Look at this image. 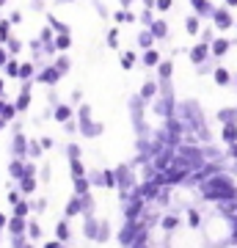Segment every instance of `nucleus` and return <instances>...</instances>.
<instances>
[{"instance_id": "obj_1", "label": "nucleus", "mask_w": 237, "mask_h": 248, "mask_svg": "<svg viewBox=\"0 0 237 248\" xmlns=\"http://www.w3.org/2000/svg\"><path fill=\"white\" fill-rule=\"evenodd\" d=\"M210 22L215 25V31H229V28H235V25H237V19L232 17V9H229V6H218Z\"/></svg>"}, {"instance_id": "obj_2", "label": "nucleus", "mask_w": 237, "mask_h": 248, "mask_svg": "<svg viewBox=\"0 0 237 248\" xmlns=\"http://www.w3.org/2000/svg\"><path fill=\"white\" fill-rule=\"evenodd\" d=\"M188 58H190V63L193 66H202V63H207L212 58V50L210 45H204V42H199V45H193L190 50H188Z\"/></svg>"}, {"instance_id": "obj_3", "label": "nucleus", "mask_w": 237, "mask_h": 248, "mask_svg": "<svg viewBox=\"0 0 237 248\" xmlns=\"http://www.w3.org/2000/svg\"><path fill=\"white\" fill-rule=\"evenodd\" d=\"M63 75L58 69H55L53 63H47V66H42V69H39V75H36V80H39V83H44V86H50V89H53L55 83H58V80H61Z\"/></svg>"}, {"instance_id": "obj_4", "label": "nucleus", "mask_w": 237, "mask_h": 248, "mask_svg": "<svg viewBox=\"0 0 237 248\" xmlns=\"http://www.w3.org/2000/svg\"><path fill=\"white\" fill-rule=\"evenodd\" d=\"M188 3H190L193 14H199L202 19H212V14H215V9H218V6H212L210 0H188Z\"/></svg>"}, {"instance_id": "obj_5", "label": "nucleus", "mask_w": 237, "mask_h": 248, "mask_svg": "<svg viewBox=\"0 0 237 248\" xmlns=\"http://www.w3.org/2000/svg\"><path fill=\"white\" fill-rule=\"evenodd\" d=\"M232 45H235V42H232L229 36H218V39H215V42L210 45V50H212V58H223V55H226L229 50H232Z\"/></svg>"}, {"instance_id": "obj_6", "label": "nucleus", "mask_w": 237, "mask_h": 248, "mask_svg": "<svg viewBox=\"0 0 237 248\" xmlns=\"http://www.w3.org/2000/svg\"><path fill=\"white\" fill-rule=\"evenodd\" d=\"M160 61H163V55H160L158 47H152V50H143V53H141V66H146V69H152V66L158 69Z\"/></svg>"}, {"instance_id": "obj_7", "label": "nucleus", "mask_w": 237, "mask_h": 248, "mask_svg": "<svg viewBox=\"0 0 237 248\" xmlns=\"http://www.w3.org/2000/svg\"><path fill=\"white\" fill-rule=\"evenodd\" d=\"M31 83H33V80H25L22 89H19V97H17V110L19 113H25L28 108H31Z\"/></svg>"}, {"instance_id": "obj_8", "label": "nucleus", "mask_w": 237, "mask_h": 248, "mask_svg": "<svg viewBox=\"0 0 237 248\" xmlns=\"http://www.w3.org/2000/svg\"><path fill=\"white\" fill-rule=\"evenodd\" d=\"M135 42H138L141 53H143V50H152L158 39H155V33H152V28H141V31H138V39H135Z\"/></svg>"}, {"instance_id": "obj_9", "label": "nucleus", "mask_w": 237, "mask_h": 248, "mask_svg": "<svg viewBox=\"0 0 237 248\" xmlns=\"http://www.w3.org/2000/svg\"><path fill=\"white\" fill-rule=\"evenodd\" d=\"M212 80H215V86H229L232 80H235V75L229 72V66H215V72H212Z\"/></svg>"}, {"instance_id": "obj_10", "label": "nucleus", "mask_w": 237, "mask_h": 248, "mask_svg": "<svg viewBox=\"0 0 237 248\" xmlns=\"http://www.w3.org/2000/svg\"><path fill=\"white\" fill-rule=\"evenodd\" d=\"M171 78H174V61H171V58H163L160 66H158V80L160 83H168Z\"/></svg>"}, {"instance_id": "obj_11", "label": "nucleus", "mask_w": 237, "mask_h": 248, "mask_svg": "<svg viewBox=\"0 0 237 248\" xmlns=\"http://www.w3.org/2000/svg\"><path fill=\"white\" fill-rule=\"evenodd\" d=\"M160 94V80H146L143 86H141V99H155Z\"/></svg>"}, {"instance_id": "obj_12", "label": "nucleus", "mask_w": 237, "mask_h": 248, "mask_svg": "<svg viewBox=\"0 0 237 248\" xmlns=\"http://www.w3.org/2000/svg\"><path fill=\"white\" fill-rule=\"evenodd\" d=\"M202 17L199 14H190V17H185V33L188 36H199L202 33Z\"/></svg>"}, {"instance_id": "obj_13", "label": "nucleus", "mask_w": 237, "mask_h": 248, "mask_svg": "<svg viewBox=\"0 0 237 248\" xmlns=\"http://www.w3.org/2000/svg\"><path fill=\"white\" fill-rule=\"evenodd\" d=\"M113 22H119V25H124V22H138V14L130 9H116L113 11Z\"/></svg>"}, {"instance_id": "obj_14", "label": "nucleus", "mask_w": 237, "mask_h": 248, "mask_svg": "<svg viewBox=\"0 0 237 248\" xmlns=\"http://www.w3.org/2000/svg\"><path fill=\"white\" fill-rule=\"evenodd\" d=\"M149 28H152V33H155V39H158V42L168 36V22H166V17H158Z\"/></svg>"}, {"instance_id": "obj_15", "label": "nucleus", "mask_w": 237, "mask_h": 248, "mask_svg": "<svg viewBox=\"0 0 237 248\" xmlns=\"http://www.w3.org/2000/svg\"><path fill=\"white\" fill-rule=\"evenodd\" d=\"M36 63L33 61H22V66H19V80L25 83V80H36Z\"/></svg>"}, {"instance_id": "obj_16", "label": "nucleus", "mask_w": 237, "mask_h": 248, "mask_svg": "<svg viewBox=\"0 0 237 248\" xmlns=\"http://www.w3.org/2000/svg\"><path fill=\"white\" fill-rule=\"evenodd\" d=\"M53 66L61 72V75H69V69H72L69 55H63V53H61V55H55V58H53Z\"/></svg>"}, {"instance_id": "obj_17", "label": "nucleus", "mask_w": 237, "mask_h": 248, "mask_svg": "<svg viewBox=\"0 0 237 248\" xmlns=\"http://www.w3.org/2000/svg\"><path fill=\"white\" fill-rule=\"evenodd\" d=\"M47 25L53 28L55 33H69V25H66L63 19H58L55 14H47Z\"/></svg>"}, {"instance_id": "obj_18", "label": "nucleus", "mask_w": 237, "mask_h": 248, "mask_svg": "<svg viewBox=\"0 0 237 248\" xmlns=\"http://www.w3.org/2000/svg\"><path fill=\"white\" fill-rule=\"evenodd\" d=\"M72 113H75V110H72L69 105H55V108H53V116L58 119V122H63V124L72 119Z\"/></svg>"}, {"instance_id": "obj_19", "label": "nucleus", "mask_w": 237, "mask_h": 248, "mask_svg": "<svg viewBox=\"0 0 237 248\" xmlns=\"http://www.w3.org/2000/svg\"><path fill=\"white\" fill-rule=\"evenodd\" d=\"M19 66H22V61H17V58L11 55L9 63L3 66V75H9V78H19Z\"/></svg>"}, {"instance_id": "obj_20", "label": "nucleus", "mask_w": 237, "mask_h": 248, "mask_svg": "<svg viewBox=\"0 0 237 248\" xmlns=\"http://www.w3.org/2000/svg\"><path fill=\"white\" fill-rule=\"evenodd\" d=\"M119 45H122V33H119V25H113L108 31V47L111 50H119Z\"/></svg>"}, {"instance_id": "obj_21", "label": "nucleus", "mask_w": 237, "mask_h": 248, "mask_svg": "<svg viewBox=\"0 0 237 248\" xmlns=\"http://www.w3.org/2000/svg\"><path fill=\"white\" fill-rule=\"evenodd\" d=\"M155 19H158V17H155V9H149V6H143V11L138 14V22H141L143 28H149L152 22H155Z\"/></svg>"}, {"instance_id": "obj_22", "label": "nucleus", "mask_w": 237, "mask_h": 248, "mask_svg": "<svg viewBox=\"0 0 237 248\" xmlns=\"http://www.w3.org/2000/svg\"><path fill=\"white\" fill-rule=\"evenodd\" d=\"M55 47H58V53H66L72 47V33H58L55 36Z\"/></svg>"}, {"instance_id": "obj_23", "label": "nucleus", "mask_w": 237, "mask_h": 248, "mask_svg": "<svg viewBox=\"0 0 237 248\" xmlns=\"http://www.w3.org/2000/svg\"><path fill=\"white\" fill-rule=\"evenodd\" d=\"M11 28H14V25H11V19H9V17L0 19V45H6V42L11 39Z\"/></svg>"}, {"instance_id": "obj_24", "label": "nucleus", "mask_w": 237, "mask_h": 248, "mask_svg": "<svg viewBox=\"0 0 237 248\" xmlns=\"http://www.w3.org/2000/svg\"><path fill=\"white\" fill-rule=\"evenodd\" d=\"M199 39H202L204 45H212V42H215V39H218V36H215V25H204L202 28V33H199Z\"/></svg>"}, {"instance_id": "obj_25", "label": "nucleus", "mask_w": 237, "mask_h": 248, "mask_svg": "<svg viewBox=\"0 0 237 248\" xmlns=\"http://www.w3.org/2000/svg\"><path fill=\"white\" fill-rule=\"evenodd\" d=\"M135 61H138V55L132 53V50L122 53V69H132V66H135Z\"/></svg>"}, {"instance_id": "obj_26", "label": "nucleus", "mask_w": 237, "mask_h": 248, "mask_svg": "<svg viewBox=\"0 0 237 248\" xmlns=\"http://www.w3.org/2000/svg\"><path fill=\"white\" fill-rule=\"evenodd\" d=\"M55 36H58V33H55L53 28H50V25H44V28H42V33H39V39H42L44 45H53V42H55Z\"/></svg>"}, {"instance_id": "obj_27", "label": "nucleus", "mask_w": 237, "mask_h": 248, "mask_svg": "<svg viewBox=\"0 0 237 248\" xmlns=\"http://www.w3.org/2000/svg\"><path fill=\"white\" fill-rule=\"evenodd\" d=\"M218 119H221L223 124H232V122L237 119V110H235V108H223V110L218 113Z\"/></svg>"}, {"instance_id": "obj_28", "label": "nucleus", "mask_w": 237, "mask_h": 248, "mask_svg": "<svg viewBox=\"0 0 237 248\" xmlns=\"http://www.w3.org/2000/svg\"><path fill=\"white\" fill-rule=\"evenodd\" d=\"M6 47H9V53H11V55H19V53H22V47H25V45L19 42L17 36H11L9 42H6Z\"/></svg>"}, {"instance_id": "obj_29", "label": "nucleus", "mask_w": 237, "mask_h": 248, "mask_svg": "<svg viewBox=\"0 0 237 248\" xmlns=\"http://www.w3.org/2000/svg\"><path fill=\"white\" fill-rule=\"evenodd\" d=\"M171 9H174V0H155V11L158 14H166Z\"/></svg>"}, {"instance_id": "obj_30", "label": "nucleus", "mask_w": 237, "mask_h": 248, "mask_svg": "<svg viewBox=\"0 0 237 248\" xmlns=\"http://www.w3.org/2000/svg\"><path fill=\"white\" fill-rule=\"evenodd\" d=\"M223 141H237V127H235V122H232V124H223Z\"/></svg>"}, {"instance_id": "obj_31", "label": "nucleus", "mask_w": 237, "mask_h": 248, "mask_svg": "<svg viewBox=\"0 0 237 248\" xmlns=\"http://www.w3.org/2000/svg\"><path fill=\"white\" fill-rule=\"evenodd\" d=\"M80 210H83V202H80V199H72V202L66 204V215H78Z\"/></svg>"}, {"instance_id": "obj_32", "label": "nucleus", "mask_w": 237, "mask_h": 248, "mask_svg": "<svg viewBox=\"0 0 237 248\" xmlns=\"http://www.w3.org/2000/svg\"><path fill=\"white\" fill-rule=\"evenodd\" d=\"M9 58H11L9 47H6V45H0V69H3V66H6V63H9Z\"/></svg>"}, {"instance_id": "obj_33", "label": "nucleus", "mask_w": 237, "mask_h": 248, "mask_svg": "<svg viewBox=\"0 0 237 248\" xmlns=\"http://www.w3.org/2000/svg\"><path fill=\"white\" fill-rule=\"evenodd\" d=\"M78 113H80V122H91V108L88 105H80Z\"/></svg>"}, {"instance_id": "obj_34", "label": "nucleus", "mask_w": 237, "mask_h": 248, "mask_svg": "<svg viewBox=\"0 0 237 248\" xmlns=\"http://www.w3.org/2000/svg\"><path fill=\"white\" fill-rule=\"evenodd\" d=\"M14 149H17V155H22V152H25V138H22L19 133H17V138H14Z\"/></svg>"}, {"instance_id": "obj_35", "label": "nucleus", "mask_w": 237, "mask_h": 248, "mask_svg": "<svg viewBox=\"0 0 237 248\" xmlns=\"http://www.w3.org/2000/svg\"><path fill=\"white\" fill-rule=\"evenodd\" d=\"M9 19H11V25H22V11L14 9V11L9 14Z\"/></svg>"}, {"instance_id": "obj_36", "label": "nucleus", "mask_w": 237, "mask_h": 248, "mask_svg": "<svg viewBox=\"0 0 237 248\" xmlns=\"http://www.w3.org/2000/svg\"><path fill=\"white\" fill-rule=\"evenodd\" d=\"M22 226H25V223H22V218H19V215L9 223V229H11V232H22Z\"/></svg>"}, {"instance_id": "obj_37", "label": "nucleus", "mask_w": 237, "mask_h": 248, "mask_svg": "<svg viewBox=\"0 0 237 248\" xmlns=\"http://www.w3.org/2000/svg\"><path fill=\"white\" fill-rule=\"evenodd\" d=\"M72 174H75V177H83V166H80V160H78V157L72 160Z\"/></svg>"}, {"instance_id": "obj_38", "label": "nucleus", "mask_w": 237, "mask_h": 248, "mask_svg": "<svg viewBox=\"0 0 237 248\" xmlns=\"http://www.w3.org/2000/svg\"><path fill=\"white\" fill-rule=\"evenodd\" d=\"M28 152H31V157H36V155H39V152H42V143L31 141V146H28Z\"/></svg>"}, {"instance_id": "obj_39", "label": "nucleus", "mask_w": 237, "mask_h": 248, "mask_svg": "<svg viewBox=\"0 0 237 248\" xmlns=\"http://www.w3.org/2000/svg\"><path fill=\"white\" fill-rule=\"evenodd\" d=\"M66 234H69V229H66V223H61V226H58V237L66 240Z\"/></svg>"}, {"instance_id": "obj_40", "label": "nucleus", "mask_w": 237, "mask_h": 248, "mask_svg": "<svg viewBox=\"0 0 237 248\" xmlns=\"http://www.w3.org/2000/svg\"><path fill=\"white\" fill-rule=\"evenodd\" d=\"M25 213H28V204H25V202H19V204H17V215H19V218H22V215H25Z\"/></svg>"}, {"instance_id": "obj_41", "label": "nucleus", "mask_w": 237, "mask_h": 248, "mask_svg": "<svg viewBox=\"0 0 237 248\" xmlns=\"http://www.w3.org/2000/svg\"><path fill=\"white\" fill-rule=\"evenodd\" d=\"M80 99H83V91L75 89V91H72V102H80Z\"/></svg>"}, {"instance_id": "obj_42", "label": "nucleus", "mask_w": 237, "mask_h": 248, "mask_svg": "<svg viewBox=\"0 0 237 248\" xmlns=\"http://www.w3.org/2000/svg\"><path fill=\"white\" fill-rule=\"evenodd\" d=\"M163 226H166V229H174V226H176V218H166V221H163Z\"/></svg>"}, {"instance_id": "obj_43", "label": "nucleus", "mask_w": 237, "mask_h": 248, "mask_svg": "<svg viewBox=\"0 0 237 248\" xmlns=\"http://www.w3.org/2000/svg\"><path fill=\"white\" fill-rule=\"evenodd\" d=\"M78 155H80V149H78V146H75V143H72V146H69V157L75 160V157H78Z\"/></svg>"}, {"instance_id": "obj_44", "label": "nucleus", "mask_w": 237, "mask_h": 248, "mask_svg": "<svg viewBox=\"0 0 237 248\" xmlns=\"http://www.w3.org/2000/svg\"><path fill=\"white\" fill-rule=\"evenodd\" d=\"M223 6H229V9H237V0H223Z\"/></svg>"}, {"instance_id": "obj_45", "label": "nucleus", "mask_w": 237, "mask_h": 248, "mask_svg": "<svg viewBox=\"0 0 237 248\" xmlns=\"http://www.w3.org/2000/svg\"><path fill=\"white\" fill-rule=\"evenodd\" d=\"M119 3H122V9H130V6L135 3V0H119Z\"/></svg>"}, {"instance_id": "obj_46", "label": "nucleus", "mask_w": 237, "mask_h": 248, "mask_svg": "<svg viewBox=\"0 0 237 248\" xmlns=\"http://www.w3.org/2000/svg\"><path fill=\"white\" fill-rule=\"evenodd\" d=\"M3 91H6V80L0 78V97H3Z\"/></svg>"}, {"instance_id": "obj_47", "label": "nucleus", "mask_w": 237, "mask_h": 248, "mask_svg": "<svg viewBox=\"0 0 237 248\" xmlns=\"http://www.w3.org/2000/svg\"><path fill=\"white\" fill-rule=\"evenodd\" d=\"M72 0H58V6H69Z\"/></svg>"}, {"instance_id": "obj_48", "label": "nucleus", "mask_w": 237, "mask_h": 248, "mask_svg": "<svg viewBox=\"0 0 237 248\" xmlns=\"http://www.w3.org/2000/svg\"><path fill=\"white\" fill-rule=\"evenodd\" d=\"M3 223H6V215H0V226H3Z\"/></svg>"}, {"instance_id": "obj_49", "label": "nucleus", "mask_w": 237, "mask_h": 248, "mask_svg": "<svg viewBox=\"0 0 237 248\" xmlns=\"http://www.w3.org/2000/svg\"><path fill=\"white\" fill-rule=\"evenodd\" d=\"M3 6H6V0H0V9H3Z\"/></svg>"}, {"instance_id": "obj_50", "label": "nucleus", "mask_w": 237, "mask_h": 248, "mask_svg": "<svg viewBox=\"0 0 237 248\" xmlns=\"http://www.w3.org/2000/svg\"><path fill=\"white\" fill-rule=\"evenodd\" d=\"M39 3H44V0H39Z\"/></svg>"}, {"instance_id": "obj_51", "label": "nucleus", "mask_w": 237, "mask_h": 248, "mask_svg": "<svg viewBox=\"0 0 237 248\" xmlns=\"http://www.w3.org/2000/svg\"><path fill=\"white\" fill-rule=\"evenodd\" d=\"M25 248H31V246H25Z\"/></svg>"}, {"instance_id": "obj_52", "label": "nucleus", "mask_w": 237, "mask_h": 248, "mask_svg": "<svg viewBox=\"0 0 237 248\" xmlns=\"http://www.w3.org/2000/svg\"><path fill=\"white\" fill-rule=\"evenodd\" d=\"M235 28H237V25H235Z\"/></svg>"}]
</instances>
